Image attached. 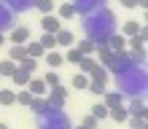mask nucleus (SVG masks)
<instances>
[{
    "mask_svg": "<svg viewBox=\"0 0 148 129\" xmlns=\"http://www.w3.org/2000/svg\"><path fill=\"white\" fill-rule=\"evenodd\" d=\"M97 65H100V62H97V59H94L92 54H89V57H81V62H78V67H81V73H86V75H92V70H94Z\"/></svg>",
    "mask_w": 148,
    "mask_h": 129,
    "instance_id": "14",
    "label": "nucleus"
},
{
    "mask_svg": "<svg viewBox=\"0 0 148 129\" xmlns=\"http://www.w3.org/2000/svg\"><path fill=\"white\" fill-rule=\"evenodd\" d=\"M92 116L97 118V121H105V118H108V105H105V102H97V105L92 108Z\"/></svg>",
    "mask_w": 148,
    "mask_h": 129,
    "instance_id": "20",
    "label": "nucleus"
},
{
    "mask_svg": "<svg viewBox=\"0 0 148 129\" xmlns=\"http://www.w3.org/2000/svg\"><path fill=\"white\" fill-rule=\"evenodd\" d=\"M0 46H5V35H3V32H0Z\"/></svg>",
    "mask_w": 148,
    "mask_h": 129,
    "instance_id": "34",
    "label": "nucleus"
},
{
    "mask_svg": "<svg viewBox=\"0 0 148 129\" xmlns=\"http://www.w3.org/2000/svg\"><path fill=\"white\" fill-rule=\"evenodd\" d=\"M105 43H110L113 51H121V48L127 46V38H124V35H116V32H110V35L105 38Z\"/></svg>",
    "mask_w": 148,
    "mask_h": 129,
    "instance_id": "15",
    "label": "nucleus"
},
{
    "mask_svg": "<svg viewBox=\"0 0 148 129\" xmlns=\"http://www.w3.org/2000/svg\"><path fill=\"white\" fill-rule=\"evenodd\" d=\"M24 57H27V51H24V43H11V57H8V59H14V62H22Z\"/></svg>",
    "mask_w": 148,
    "mask_h": 129,
    "instance_id": "16",
    "label": "nucleus"
},
{
    "mask_svg": "<svg viewBox=\"0 0 148 129\" xmlns=\"http://www.w3.org/2000/svg\"><path fill=\"white\" fill-rule=\"evenodd\" d=\"M73 16H75V5H73V3L59 5V19H73Z\"/></svg>",
    "mask_w": 148,
    "mask_h": 129,
    "instance_id": "26",
    "label": "nucleus"
},
{
    "mask_svg": "<svg viewBox=\"0 0 148 129\" xmlns=\"http://www.w3.org/2000/svg\"><path fill=\"white\" fill-rule=\"evenodd\" d=\"M30 78H32V75H30L27 70H22L19 65H16V70L11 73V81H14L16 86H27V81H30Z\"/></svg>",
    "mask_w": 148,
    "mask_h": 129,
    "instance_id": "13",
    "label": "nucleus"
},
{
    "mask_svg": "<svg viewBox=\"0 0 148 129\" xmlns=\"http://www.w3.org/2000/svg\"><path fill=\"white\" fill-rule=\"evenodd\" d=\"M40 27H43V32H51V35H57V32L62 30V19H59V16H54V14H43Z\"/></svg>",
    "mask_w": 148,
    "mask_h": 129,
    "instance_id": "2",
    "label": "nucleus"
},
{
    "mask_svg": "<svg viewBox=\"0 0 148 129\" xmlns=\"http://www.w3.org/2000/svg\"><path fill=\"white\" fill-rule=\"evenodd\" d=\"M32 5H35L40 14H51V11H54V0H35Z\"/></svg>",
    "mask_w": 148,
    "mask_h": 129,
    "instance_id": "25",
    "label": "nucleus"
},
{
    "mask_svg": "<svg viewBox=\"0 0 148 129\" xmlns=\"http://www.w3.org/2000/svg\"><path fill=\"white\" fill-rule=\"evenodd\" d=\"M127 121H129L132 129H145V118H140V116H129Z\"/></svg>",
    "mask_w": 148,
    "mask_h": 129,
    "instance_id": "31",
    "label": "nucleus"
},
{
    "mask_svg": "<svg viewBox=\"0 0 148 129\" xmlns=\"http://www.w3.org/2000/svg\"><path fill=\"white\" fill-rule=\"evenodd\" d=\"M27 89H30L32 97H46V94H49V86H46L43 78H30L27 81Z\"/></svg>",
    "mask_w": 148,
    "mask_h": 129,
    "instance_id": "3",
    "label": "nucleus"
},
{
    "mask_svg": "<svg viewBox=\"0 0 148 129\" xmlns=\"http://www.w3.org/2000/svg\"><path fill=\"white\" fill-rule=\"evenodd\" d=\"M38 126L40 129H70L67 126V118L62 113V108L59 110H46V113L38 116Z\"/></svg>",
    "mask_w": 148,
    "mask_h": 129,
    "instance_id": "1",
    "label": "nucleus"
},
{
    "mask_svg": "<svg viewBox=\"0 0 148 129\" xmlns=\"http://www.w3.org/2000/svg\"><path fill=\"white\" fill-rule=\"evenodd\" d=\"M108 118H113V121H127V118H129V110H127L124 105L108 108Z\"/></svg>",
    "mask_w": 148,
    "mask_h": 129,
    "instance_id": "12",
    "label": "nucleus"
},
{
    "mask_svg": "<svg viewBox=\"0 0 148 129\" xmlns=\"http://www.w3.org/2000/svg\"><path fill=\"white\" fill-rule=\"evenodd\" d=\"M54 38H57V46H67V48H70L73 43H75V35H73L70 30H59Z\"/></svg>",
    "mask_w": 148,
    "mask_h": 129,
    "instance_id": "10",
    "label": "nucleus"
},
{
    "mask_svg": "<svg viewBox=\"0 0 148 129\" xmlns=\"http://www.w3.org/2000/svg\"><path fill=\"white\" fill-rule=\"evenodd\" d=\"M75 129H86V126H84V124H81V126H75Z\"/></svg>",
    "mask_w": 148,
    "mask_h": 129,
    "instance_id": "36",
    "label": "nucleus"
},
{
    "mask_svg": "<svg viewBox=\"0 0 148 129\" xmlns=\"http://www.w3.org/2000/svg\"><path fill=\"white\" fill-rule=\"evenodd\" d=\"M89 75H86V73H75L73 75V86H75V89H86V86H89Z\"/></svg>",
    "mask_w": 148,
    "mask_h": 129,
    "instance_id": "24",
    "label": "nucleus"
},
{
    "mask_svg": "<svg viewBox=\"0 0 148 129\" xmlns=\"http://www.w3.org/2000/svg\"><path fill=\"white\" fill-rule=\"evenodd\" d=\"M24 51H27V57H32V59H40L43 54H46V48H43L38 40H32V43H24Z\"/></svg>",
    "mask_w": 148,
    "mask_h": 129,
    "instance_id": "11",
    "label": "nucleus"
},
{
    "mask_svg": "<svg viewBox=\"0 0 148 129\" xmlns=\"http://www.w3.org/2000/svg\"><path fill=\"white\" fill-rule=\"evenodd\" d=\"M30 40V30L24 27V24H19V27L11 30V38H8V43H27Z\"/></svg>",
    "mask_w": 148,
    "mask_h": 129,
    "instance_id": "5",
    "label": "nucleus"
},
{
    "mask_svg": "<svg viewBox=\"0 0 148 129\" xmlns=\"http://www.w3.org/2000/svg\"><path fill=\"white\" fill-rule=\"evenodd\" d=\"M43 59H46V65L51 67V70H57L59 65H65V57L57 54V51H46V54H43Z\"/></svg>",
    "mask_w": 148,
    "mask_h": 129,
    "instance_id": "9",
    "label": "nucleus"
},
{
    "mask_svg": "<svg viewBox=\"0 0 148 129\" xmlns=\"http://www.w3.org/2000/svg\"><path fill=\"white\" fill-rule=\"evenodd\" d=\"M27 108H30L35 116H40V113H46V110H49V102H46V97H32Z\"/></svg>",
    "mask_w": 148,
    "mask_h": 129,
    "instance_id": "7",
    "label": "nucleus"
},
{
    "mask_svg": "<svg viewBox=\"0 0 148 129\" xmlns=\"http://www.w3.org/2000/svg\"><path fill=\"white\" fill-rule=\"evenodd\" d=\"M129 116H140V118H145V113H148V108H145V100L143 97H135L132 102H129Z\"/></svg>",
    "mask_w": 148,
    "mask_h": 129,
    "instance_id": "4",
    "label": "nucleus"
},
{
    "mask_svg": "<svg viewBox=\"0 0 148 129\" xmlns=\"http://www.w3.org/2000/svg\"><path fill=\"white\" fill-rule=\"evenodd\" d=\"M102 102H105L108 108L124 105V91H105V94H102Z\"/></svg>",
    "mask_w": 148,
    "mask_h": 129,
    "instance_id": "6",
    "label": "nucleus"
},
{
    "mask_svg": "<svg viewBox=\"0 0 148 129\" xmlns=\"http://www.w3.org/2000/svg\"><path fill=\"white\" fill-rule=\"evenodd\" d=\"M75 5V14H84V11H89V8H94V5H102V0H78V3H73Z\"/></svg>",
    "mask_w": 148,
    "mask_h": 129,
    "instance_id": "18",
    "label": "nucleus"
},
{
    "mask_svg": "<svg viewBox=\"0 0 148 129\" xmlns=\"http://www.w3.org/2000/svg\"><path fill=\"white\" fill-rule=\"evenodd\" d=\"M84 126H86V129H97V126H100V121H97L94 116H86V118H84Z\"/></svg>",
    "mask_w": 148,
    "mask_h": 129,
    "instance_id": "32",
    "label": "nucleus"
},
{
    "mask_svg": "<svg viewBox=\"0 0 148 129\" xmlns=\"http://www.w3.org/2000/svg\"><path fill=\"white\" fill-rule=\"evenodd\" d=\"M0 129H8V124H0Z\"/></svg>",
    "mask_w": 148,
    "mask_h": 129,
    "instance_id": "35",
    "label": "nucleus"
},
{
    "mask_svg": "<svg viewBox=\"0 0 148 129\" xmlns=\"http://www.w3.org/2000/svg\"><path fill=\"white\" fill-rule=\"evenodd\" d=\"M16 102V91H11V89H0V105L3 108H11Z\"/></svg>",
    "mask_w": 148,
    "mask_h": 129,
    "instance_id": "17",
    "label": "nucleus"
},
{
    "mask_svg": "<svg viewBox=\"0 0 148 129\" xmlns=\"http://www.w3.org/2000/svg\"><path fill=\"white\" fill-rule=\"evenodd\" d=\"M16 65H19L22 70H27V73H32V70H35V59H32V57H24L22 62H16Z\"/></svg>",
    "mask_w": 148,
    "mask_h": 129,
    "instance_id": "29",
    "label": "nucleus"
},
{
    "mask_svg": "<svg viewBox=\"0 0 148 129\" xmlns=\"http://www.w3.org/2000/svg\"><path fill=\"white\" fill-rule=\"evenodd\" d=\"M121 5L124 8H135V5H140V0H121Z\"/></svg>",
    "mask_w": 148,
    "mask_h": 129,
    "instance_id": "33",
    "label": "nucleus"
},
{
    "mask_svg": "<svg viewBox=\"0 0 148 129\" xmlns=\"http://www.w3.org/2000/svg\"><path fill=\"white\" fill-rule=\"evenodd\" d=\"M75 48L81 51L84 57H89V54H94V51H97V43H94L92 38H84V40H78V43H75Z\"/></svg>",
    "mask_w": 148,
    "mask_h": 129,
    "instance_id": "8",
    "label": "nucleus"
},
{
    "mask_svg": "<svg viewBox=\"0 0 148 129\" xmlns=\"http://www.w3.org/2000/svg\"><path fill=\"white\" fill-rule=\"evenodd\" d=\"M43 81H46V86L51 89V86H57L59 83V75H57V70H49L46 75H43Z\"/></svg>",
    "mask_w": 148,
    "mask_h": 129,
    "instance_id": "28",
    "label": "nucleus"
},
{
    "mask_svg": "<svg viewBox=\"0 0 148 129\" xmlns=\"http://www.w3.org/2000/svg\"><path fill=\"white\" fill-rule=\"evenodd\" d=\"M86 89H89V91L94 94V97H102V94L108 91V86L102 83V81H89V86H86Z\"/></svg>",
    "mask_w": 148,
    "mask_h": 129,
    "instance_id": "21",
    "label": "nucleus"
},
{
    "mask_svg": "<svg viewBox=\"0 0 148 129\" xmlns=\"http://www.w3.org/2000/svg\"><path fill=\"white\" fill-rule=\"evenodd\" d=\"M30 100H32V94H30V89H24V91H19V94H16V102H19V105H24V108L30 105Z\"/></svg>",
    "mask_w": 148,
    "mask_h": 129,
    "instance_id": "30",
    "label": "nucleus"
},
{
    "mask_svg": "<svg viewBox=\"0 0 148 129\" xmlns=\"http://www.w3.org/2000/svg\"><path fill=\"white\" fill-rule=\"evenodd\" d=\"M140 27H143V24L132 19V22H127V24H124V30H121V35H124V38H132V35H137V32H140Z\"/></svg>",
    "mask_w": 148,
    "mask_h": 129,
    "instance_id": "19",
    "label": "nucleus"
},
{
    "mask_svg": "<svg viewBox=\"0 0 148 129\" xmlns=\"http://www.w3.org/2000/svg\"><path fill=\"white\" fill-rule=\"evenodd\" d=\"M38 43H40V46H43V48H46V51H51V48H54V46H57V38H54V35H51V32H43V35H40V40H38Z\"/></svg>",
    "mask_w": 148,
    "mask_h": 129,
    "instance_id": "23",
    "label": "nucleus"
},
{
    "mask_svg": "<svg viewBox=\"0 0 148 129\" xmlns=\"http://www.w3.org/2000/svg\"><path fill=\"white\" fill-rule=\"evenodd\" d=\"M81 57H84V54L75 48V43H73V46H70V51L65 54V62H70V65H78V62H81Z\"/></svg>",
    "mask_w": 148,
    "mask_h": 129,
    "instance_id": "22",
    "label": "nucleus"
},
{
    "mask_svg": "<svg viewBox=\"0 0 148 129\" xmlns=\"http://www.w3.org/2000/svg\"><path fill=\"white\" fill-rule=\"evenodd\" d=\"M16 70V62L14 59H5V62H0V78H3V75H11Z\"/></svg>",
    "mask_w": 148,
    "mask_h": 129,
    "instance_id": "27",
    "label": "nucleus"
}]
</instances>
